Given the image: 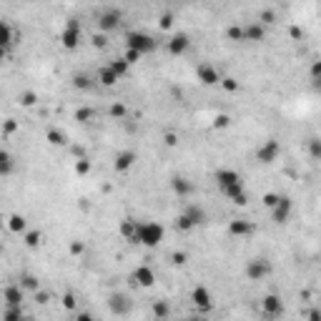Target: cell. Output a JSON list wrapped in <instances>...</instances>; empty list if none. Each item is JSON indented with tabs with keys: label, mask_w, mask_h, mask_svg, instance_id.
<instances>
[{
	"label": "cell",
	"mask_w": 321,
	"mask_h": 321,
	"mask_svg": "<svg viewBox=\"0 0 321 321\" xmlns=\"http://www.w3.org/2000/svg\"><path fill=\"white\" fill-rule=\"evenodd\" d=\"M216 183L221 188V193L228 196L236 206H246L249 203V196H246V188H243V178L239 176L233 168H221L216 173Z\"/></svg>",
	"instance_id": "1"
},
{
	"label": "cell",
	"mask_w": 321,
	"mask_h": 321,
	"mask_svg": "<svg viewBox=\"0 0 321 321\" xmlns=\"http://www.w3.org/2000/svg\"><path fill=\"white\" fill-rule=\"evenodd\" d=\"M163 226L156 224V221H136V233H133V243H143L153 249L163 241Z\"/></svg>",
	"instance_id": "2"
},
{
	"label": "cell",
	"mask_w": 321,
	"mask_h": 321,
	"mask_svg": "<svg viewBox=\"0 0 321 321\" xmlns=\"http://www.w3.org/2000/svg\"><path fill=\"white\" fill-rule=\"evenodd\" d=\"M126 48L136 50V53H141V55H151V53L158 48V43H156L153 35H148V33L133 31V33L126 35Z\"/></svg>",
	"instance_id": "3"
},
{
	"label": "cell",
	"mask_w": 321,
	"mask_h": 321,
	"mask_svg": "<svg viewBox=\"0 0 321 321\" xmlns=\"http://www.w3.org/2000/svg\"><path fill=\"white\" fill-rule=\"evenodd\" d=\"M80 35H83L80 23H78L76 18H70V20L65 23V28L61 31V46H63L65 50H76V48L80 46Z\"/></svg>",
	"instance_id": "4"
},
{
	"label": "cell",
	"mask_w": 321,
	"mask_h": 321,
	"mask_svg": "<svg viewBox=\"0 0 321 321\" xmlns=\"http://www.w3.org/2000/svg\"><path fill=\"white\" fill-rule=\"evenodd\" d=\"M279 156H281V143L279 141H273V138H269L266 143H261L258 145V151H256V160L258 163H273V160H279Z\"/></svg>",
	"instance_id": "5"
},
{
	"label": "cell",
	"mask_w": 321,
	"mask_h": 321,
	"mask_svg": "<svg viewBox=\"0 0 321 321\" xmlns=\"http://www.w3.org/2000/svg\"><path fill=\"white\" fill-rule=\"evenodd\" d=\"M269 273H271V264L266 258H251L249 264H246V279L249 281H261V279H266Z\"/></svg>",
	"instance_id": "6"
},
{
	"label": "cell",
	"mask_w": 321,
	"mask_h": 321,
	"mask_svg": "<svg viewBox=\"0 0 321 321\" xmlns=\"http://www.w3.org/2000/svg\"><path fill=\"white\" fill-rule=\"evenodd\" d=\"M121 10H115V8H108V10H103L98 16V28H100V33H111V31H115V28L121 25Z\"/></svg>",
	"instance_id": "7"
},
{
	"label": "cell",
	"mask_w": 321,
	"mask_h": 321,
	"mask_svg": "<svg viewBox=\"0 0 321 321\" xmlns=\"http://www.w3.org/2000/svg\"><path fill=\"white\" fill-rule=\"evenodd\" d=\"M291 209H294V203H291L289 196H279V201L271 206V218L273 224H286L289 216H291Z\"/></svg>",
	"instance_id": "8"
},
{
	"label": "cell",
	"mask_w": 321,
	"mask_h": 321,
	"mask_svg": "<svg viewBox=\"0 0 321 321\" xmlns=\"http://www.w3.org/2000/svg\"><path fill=\"white\" fill-rule=\"evenodd\" d=\"M228 233L236 239H249L256 233V224L254 221H246V218H233V221L228 224Z\"/></svg>",
	"instance_id": "9"
},
{
	"label": "cell",
	"mask_w": 321,
	"mask_h": 321,
	"mask_svg": "<svg viewBox=\"0 0 321 321\" xmlns=\"http://www.w3.org/2000/svg\"><path fill=\"white\" fill-rule=\"evenodd\" d=\"M191 301H193V306H196L201 314H209V311H211V306H213V301H211V291H209L206 286H196V289L191 291Z\"/></svg>",
	"instance_id": "10"
},
{
	"label": "cell",
	"mask_w": 321,
	"mask_h": 321,
	"mask_svg": "<svg viewBox=\"0 0 321 321\" xmlns=\"http://www.w3.org/2000/svg\"><path fill=\"white\" fill-rule=\"evenodd\" d=\"M261 311H264V316H269V319L281 316L284 314V301H281V296H276V294L264 296V299H261Z\"/></svg>",
	"instance_id": "11"
},
{
	"label": "cell",
	"mask_w": 321,
	"mask_h": 321,
	"mask_svg": "<svg viewBox=\"0 0 321 321\" xmlns=\"http://www.w3.org/2000/svg\"><path fill=\"white\" fill-rule=\"evenodd\" d=\"M196 76L203 85H218V80H221V73H218L211 63H201L196 68Z\"/></svg>",
	"instance_id": "12"
},
{
	"label": "cell",
	"mask_w": 321,
	"mask_h": 321,
	"mask_svg": "<svg viewBox=\"0 0 321 321\" xmlns=\"http://www.w3.org/2000/svg\"><path fill=\"white\" fill-rule=\"evenodd\" d=\"M188 48H191V38H188L186 33L171 35V40H168V53L171 55H186Z\"/></svg>",
	"instance_id": "13"
},
{
	"label": "cell",
	"mask_w": 321,
	"mask_h": 321,
	"mask_svg": "<svg viewBox=\"0 0 321 321\" xmlns=\"http://www.w3.org/2000/svg\"><path fill=\"white\" fill-rule=\"evenodd\" d=\"M108 306H111V311H113L115 316H126V314L130 311V299H128L126 294H113L111 301H108Z\"/></svg>",
	"instance_id": "14"
},
{
	"label": "cell",
	"mask_w": 321,
	"mask_h": 321,
	"mask_svg": "<svg viewBox=\"0 0 321 321\" xmlns=\"http://www.w3.org/2000/svg\"><path fill=\"white\" fill-rule=\"evenodd\" d=\"M133 284H138V286H153L156 284V273H153V269L151 266H138L136 271H133Z\"/></svg>",
	"instance_id": "15"
},
{
	"label": "cell",
	"mask_w": 321,
	"mask_h": 321,
	"mask_svg": "<svg viewBox=\"0 0 321 321\" xmlns=\"http://www.w3.org/2000/svg\"><path fill=\"white\" fill-rule=\"evenodd\" d=\"M138 160V153L136 151H121L118 156H115V163H113V168L118 171V173H123V171H128L130 166H133Z\"/></svg>",
	"instance_id": "16"
},
{
	"label": "cell",
	"mask_w": 321,
	"mask_h": 321,
	"mask_svg": "<svg viewBox=\"0 0 321 321\" xmlns=\"http://www.w3.org/2000/svg\"><path fill=\"white\" fill-rule=\"evenodd\" d=\"M3 299L8 306H20L23 304V286L20 284H10L3 289Z\"/></svg>",
	"instance_id": "17"
},
{
	"label": "cell",
	"mask_w": 321,
	"mask_h": 321,
	"mask_svg": "<svg viewBox=\"0 0 321 321\" xmlns=\"http://www.w3.org/2000/svg\"><path fill=\"white\" fill-rule=\"evenodd\" d=\"M243 38L249 40V43H261V40L266 38V28L261 25V23H251V25L243 28Z\"/></svg>",
	"instance_id": "18"
},
{
	"label": "cell",
	"mask_w": 321,
	"mask_h": 321,
	"mask_svg": "<svg viewBox=\"0 0 321 321\" xmlns=\"http://www.w3.org/2000/svg\"><path fill=\"white\" fill-rule=\"evenodd\" d=\"M171 188H173V193L181 196V198H186V196L193 193V183L186 181V178H181V176H176V178L171 181Z\"/></svg>",
	"instance_id": "19"
},
{
	"label": "cell",
	"mask_w": 321,
	"mask_h": 321,
	"mask_svg": "<svg viewBox=\"0 0 321 321\" xmlns=\"http://www.w3.org/2000/svg\"><path fill=\"white\" fill-rule=\"evenodd\" d=\"M188 218H191V224L193 226H203V224H206V211H203L201 206H198V203H191V206H186V211H183Z\"/></svg>",
	"instance_id": "20"
},
{
	"label": "cell",
	"mask_w": 321,
	"mask_h": 321,
	"mask_svg": "<svg viewBox=\"0 0 321 321\" xmlns=\"http://www.w3.org/2000/svg\"><path fill=\"white\" fill-rule=\"evenodd\" d=\"M13 171H16V158H13L8 151H3V148H0V178L10 176Z\"/></svg>",
	"instance_id": "21"
},
{
	"label": "cell",
	"mask_w": 321,
	"mask_h": 321,
	"mask_svg": "<svg viewBox=\"0 0 321 321\" xmlns=\"http://www.w3.org/2000/svg\"><path fill=\"white\" fill-rule=\"evenodd\" d=\"M16 43V33H13V25L5 23V20H0V48H8Z\"/></svg>",
	"instance_id": "22"
},
{
	"label": "cell",
	"mask_w": 321,
	"mask_h": 321,
	"mask_svg": "<svg viewBox=\"0 0 321 321\" xmlns=\"http://www.w3.org/2000/svg\"><path fill=\"white\" fill-rule=\"evenodd\" d=\"M98 80H100V85H106V88H113V85L118 83L121 78L111 70V65H106V68H100V70H98Z\"/></svg>",
	"instance_id": "23"
},
{
	"label": "cell",
	"mask_w": 321,
	"mask_h": 321,
	"mask_svg": "<svg viewBox=\"0 0 321 321\" xmlns=\"http://www.w3.org/2000/svg\"><path fill=\"white\" fill-rule=\"evenodd\" d=\"M25 228H28L25 216H20V213H13V216L8 218V231H10V233H25Z\"/></svg>",
	"instance_id": "24"
},
{
	"label": "cell",
	"mask_w": 321,
	"mask_h": 321,
	"mask_svg": "<svg viewBox=\"0 0 321 321\" xmlns=\"http://www.w3.org/2000/svg\"><path fill=\"white\" fill-rule=\"evenodd\" d=\"M46 138H48L50 145H65L68 143V136L63 133V130H58V128H50L48 133H46Z\"/></svg>",
	"instance_id": "25"
},
{
	"label": "cell",
	"mask_w": 321,
	"mask_h": 321,
	"mask_svg": "<svg viewBox=\"0 0 321 321\" xmlns=\"http://www.w3.org/2000/svg\"><path fill=\"white\" fill-rule=\"evenodd\" d=\"M18 103H20L23 108H33V106L38 103V93H35V91H23V93L18 96Z\"/></svg>",
	"instance_id": "26"
},
{
	"label": "cell",
	"mask_w": 321,
	"mask_h": 321,
	"mask_svg": "<svg viewBox=\"0 0 321 321\" xmlns=\"http://www.w3.org/2000/svg\"><path fill=\"white\" fill-rule=\"evenodd\" d=\"M128 68H130V65H128V61H126L123 55H121V58H115V61L111 63V70H113L118 78H123V76H126V73H128Z\"/></svg>",
	"instance_id": "27"
},
{
	"label": "cell",
	"mask_w": 321,
	"mask_h": 321,
	"mask_svg": "<svg viewBox=\"0 0 321 321\" xmlns=\"http://www.w3.org/2000/svg\"><path fill=\"white\" fill-rule=\"evenodd\" d=\"M23 239H25V246H28V249H38V246L43 243V233H40V231H28Z\"/></svg>",
	"instance_id": "28"
},
{
	"label": "cell",
	"mask_w": 321,
	"mask_h": 321,
	"mask_svg": "<svg viewBox=\"0 0 321 321\" xmlns=\"http://www.w3.org/2000/svg\"><path fill=\"white\" fill-rule=\"evenodd\" d=\"M18 284H20L23 289H28V291H38V289H40L38 279H35V276H31V273H23L20 279H18Z\"/></svg>",
	"instance_id": "29"
},
{
	"label": "cell",
	"mask_w": 321,
	"mask_h": 321,
	"mask_svg": "<svg viewBox=\"0 0 321 321\" xmlns=\"http://www.w3.org/2000/svg\"><path fill=\"white\" fill-rule=\"evenodd\" d=\"M226 38H228V40H233V43L246 40V38H243V28H241V25H231L228 31H226Z\"/></svg>",
	"instance_id": "30"
},
{
	"label": "cell",
	"mask_w": 321,
	"mask_h": 321,
	"mask_svg": "<svg viewBox=\"0 0 321 321\" xmlns=\"http://www.w3.org/2000/svg\"><path fill=\"white\" fill-rule=\"evenodd\" d=\"M133 233H136V221H123V224H121V236H123V239L133 241Z\"/></svg>",
	"instance_id": "31"
},
{
	"label": "cell",
	"mask_w": 321,
	"mask_h": 321,
	"mask_svg": "<svg viewBox=\"0 0 321 321\" xmlns=\"http://www.w3.org/2000/svg\"><path fill=\"white\" fill-rule=\"evenodd\" d=\"M18 130H20V121H16V118H8L3 123V133L5 136H13V133H18Z\"/></svg>",
	"instance_id": "32"
},
{
	"label": "cell",
	"mask_w": 321,
	"mask_h": 321,
	"mask_svg": "<svg viewBox=\"0 0 321 321\" xmlns=\"http://www.w3.org/2000/svg\"><path fill=\"white\" fill-rule=\"evenodd\" d=\"M76 173H78V176H88V173H91V160L88 158H78V163H76Z\"/></svg>",
	"instance_id": "33"
},
{
	"label": "cell",
	"mask_w": 321,
	"mask_h": 321,
	"mask_svg": "<svg viewBox=\"0 0 321 321\" xmlns=\"http://www.w3.org/2000/svg\"><path fill=\"white\" fill-rule=\"evenodd\" d=\"M3 319L5 321H18V319H23V309L20 306H8V311L3 314Z\"/></svg>",
	"instance_id": "34"
},
{
	"label": "cell",
	"mask_w": 321,
	"mask_h": 321,
	"mask_svg": "<svg viewBox=\"0 0 321 321\" xmlns=\"http://www.w3.org/2000/svg\"><path fill=\"white\" fill-rule=\"evenodd\" d=\"M168 314H171V309H168V304H166V301H156V304H153V316L166 319Z\"/></svg>",
	"instance_id": "35"
},
{
	"label": "cell",
	"mask_w": 321,
	"mask_h": 321,
	"mask_svg": "<svg viewBox=\"0 0 321 321\" xmlns=\"http://www.w3.org/2000/svg\"><path fill=\"white\" fill-rule=\"evenodd\" d=\"M73 85H76V88H80V91H88V88H91V78L83 76V73H78V76L73 78Z\"/></svg>",
	"instance_id": "36"
},
{
	"label": "cell",
	"mask_w": 321,
	"mask_h": 321,
	"mask_svg": "<svg viewBox=\"0 0 321 321\" xmlns=\"http://www.w3.org/2000/svg\"><path fill=\"white\" fill-rule=\"evenodd\" d=\"M176 228H178V231H191V228H196V226L191 224V218H188L186 213H181V216L176 218Z\"/></svg>",
	"instance_id": "37"
},
{
	"label": "cell",
	"mask_w": 321,
	"mask_h": 321,
	"mask_svg": "<svg viewBox=\"0 0 321 321\" xmlns=\"http://www.w3.org/2000/svg\"><path fill=\"white\" fill-rule=\"evenodd\" d=\"M218 83H221V88H226L228 93H236V91L241 88V83H239V80H233V78H221Z\"/></svg>",
	"instance_id": "38"
},
{
	"label": "cell",
	"mask_w": 321,
	"mask_h": 321,
	"mask_svg": "<svg viewBox=\"0 0 321 321\" xmlns=\"http://www.w3.org/2000/svg\"><path fill=\"white\" fill-rule=\"evenodd\" d=\"M258 23H261V25L276 23V13H273V10H261V13H258Z\"/></svg>",
	"instance_id": "39"
},
{
	"label": "cell",
	"mask_w": 321,
	"mask_h": 321,
	"mask_svg": "<svg viewBox=\"0 0 321 321\" xmlns=\"http://www.w3.org/2000/svg\"><path fill=\"white\" fill-rule=\"evenodd\" d=\"M111 115H113V118H121V121H123L126 115H128V108H126L123 103H113V106H111Z\"/></svg>",
	"instance_id": "40"
},
{
	"label": "cell",
	"mask_w": 321,
	"mask_h": 321,
	"mask_svg": "<svg viewBox=\"0 0 321 321\" xmlns=\"http://www.w3.org/2000/svg\"><path fill=\"white\" fill-rule=\"evenodd\" d=\"M93 115H96V111H93V108H80V111H76V118H78V121H83V123H88V121L93 118Z\"/></svg>",
	"instance_id": "41"
},
{
	"label": "cell",
	"mask_w": 321,
	"mask_h": 321,
	"mask_svg": "<svg viewBox=\"0 0 321 321\" xmlns=\"http://www.w3.org/2000/svg\"><path fill=\"white\" fill-rule=\"evenodd\" d=\"M123 58H126V61H128V65H133V63H138V61H141V58H143V55H141V53H136V50H130V48H128Z\"/></svg>",
	"instance_id": "42"
},
{
	"label": "cell",
	"mask_w": 321,
	"mask_h": 321,
	"mask_svg": "<svg viewBox=\"0 0 321 321\" xmlns=\"http://www.w3.org/2000/svg\"><path fill=\"white\" fill-rule=\"evenodd\" d=\"M186 258H188V256H186L183 251H176V254L171 256V264H173V266H183V264H186Z\"/></svg>",
	"instance_id": "43"
},
{
	"label": "cell",
	"mask_w": 321,
	"mask_h": 321,
	"mask_svg": "<svg viewBox=\"0 0 321 321\" xmlns=\"http://www.w3.org/2000/svg\"><path fill=\"white\" fill-rule=\"evenodd\" d=\"M276 201H279V193H266L264 198H261V203H264L266 209H271V206H273Z\"/></svg>",
	"instance_id": "44"
},
{
	"label": "cell",
	"mask_w": 321,
	"mask_h": 321,
	"mask_svg": "<svg viewBox=\"0 0 321 321\" xmlns=\"http://www.w3.org/2000/svg\"><path fill=\"white\" fill-rule=\"evenodd\" d=\"M83 251H85V246H83L80 241H73V243H70V254H73V256H80Z\"/></svg>",
	"instance_id": "45"
},
{
	"label": "cell",
	"mask_w": 321,
	"mask_h": 321,
	"mask_svg": "<svg viewBox=\"0 0 321 321\" xmlns=\"http://www.w3.org/2000/svg\"><path fill=\"white\" fill-rule=\"evenodd\" d=\"M63 306H65V309H76V296H73V294H65V296H63Z\"/></svg>",
	"instance_id": "46"
},
{
	"label": "cell",
	"mask_w": 321,
	"mask_h": 321,
	"mask_svg": "<svg viewBox=\"0 0 321 321\" xmlns=\"http://www.w3.org/2000/svg\"><path fill=\"white\" fill-rule=\"evenodd\" d=\"M171 25H173V16H171V13L160 16V28H163V31H166V28H171Z\"/></svg>",
	"instance_id": "47"
},
{
	"label": "cell",
	"mask_w": 321,
	"mask_h": 321,
	"mask_svg": "<svg viewBox=\"0 0 321 321\" xmlns=\"http://www.w3.org/2000/svg\"><path fill=\"white\" fill-rule=\"evenodd\" d=\"M228 121H231L228 115H216V123H213V126H216V128H226Z\"/></svg>",
	"instance_id": "48"
},
{
	"label": "cell",
	"mask_w": 321,
	"mask_h": 321,
	"mask_svg": "<svg viewBox=\"0 0 321 321\" xmlns=\"http://www.w3.org/2000/svg\"><path fill=\"white\" fill-rule=\"evenodd\" d=\"M93 46H96V48H103V46H106V35L96 33V35H93Z\"/></svg>",
	"instance_id": "49"
},
{
	"label": "cell",
	"mask_w": 321,
	"mask_h": 321,
	"mask_svg": "<svg viewBox=\"0 0 321 321\" xmlns=\"http://www.w3.org/2000/svg\"><path fill=\"white\" fill-rule=\"evenodd\" d=\"M311 156H314V158H319V156H321V143H319L316 138L311 141Z\"/></svg>",
	"instance_id": "50"
},
{
	"label": "cell",
	"mask_w": 321,
	"mask_h": 321,
	"mask_svg": "<svg viewBox=\"0 0 321 321\" xmlns=\"http://www.w3.org/2000/svg\"><path fill=\"white\" fill-rule=\"evenodd\" d=\"M35 299H38V301H40V304H46V301H48V299H50V296H48V294H46V291H35Z\"/></svg>",
	"instance_id": "51"
},
{
	"label": "cell",
	"mask_w": 321,
	"mask_h": 321,
	"mask_svg": "<svg viewBox=\"0 0 321 321\" xmlns=\"http://www.w3.org/2000/svg\"><path fill=\"white\" fill-rule=\"evenodd\" d=\"M319 70H321V65H319V63H314V68H311V76H314V83L319 80Z\"/></svg>",
	"instance_id": "52"
},
{
	"label": "cell",
	"mask_w": 321,
	"mask_h": 321,
	"mask_svg": "<svg viewBox=\"0 0 321 321\" xmlns=\"http://www.w3.org/2000/svg\"><path fill=\"white\" fill-rule=\"evenodd\" d=\"M166 143L168 145H176V133H166Z\"/></svg>",
	"instance_id": "53"
},
{
	"label": "cell",
	"mask_w": 321,
	"mask_h": 321,
	"mask_svg": "<svg viewBox=\"0 0 321 321\" xmlns=\"http://www.w3.org/2000/svg\"><path fill=\"white\" fill-rule=\"evenodd\" d=\"M299 35H301V28L294 25V28H291V38H299Z\"/></svg>",
	"instance_id": "54"
},
{
	"label": "cell",
	"mask_w": 321,
	"mask_h": 321,
	"mask_svg": "<svg viewBox=\"0 0 321 321\" xmlns=\"http://www.w3.org/2000/svg\"><path fill=\"white\" fill-rule=\"evenodd\" d=\"M5 61V48H0V63Z\"/></svg>",
	"instance_id": "55"
},
{
	"label": "cell",
	"mask_w": 321,
	"mask_h": 321,
	"mask_svg": "<svg viewBox=\"0 0 321 321\" xmlns=\"http://www.w3.org/2000/svg\"><path fill=\"white\" fill-rule=\"evenodd\" d=\"M0 254H3V246H0Z\"/></svg>",
	"instance_id": "56"
}]
</instances>
